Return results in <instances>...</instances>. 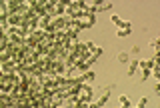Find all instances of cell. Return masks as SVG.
Listing matches in <instances>:
<instances>
[{"instance_id":"obj_1","label":"cell","mask_w":160,"mask_h":108,"mask_svg":"<svg viewBox=\"0 0 160 108\" xmlns=\"http://www.w3.org/2000/svg\"><path fill=\"white\" fill-rule=\"evenodd\" d=\"M72 22L78 28H88V26H92L94 16H92V12H80L76 18H72Z\"/></svg>"},{"instance_id":"obj_2","label":"cell","mask_w":160,"mask_h":108,"mask_svg":"<svg viewBox=\"0 0 160 108\" xmlns=\"http://www.w3.org/2000/svg\"><path fill=\"white\" fill-rule=\"evenodd\" d=\"M90 88L86 86V84H80V88H78V92H76V96H78V100L82 102V104H86L88 100H90Z\"/></svg>"},{"instance_id":"obj_3","label":"cell","mask_w":160,"mask_h":108,"mask_svg":"<svg viewBox=\"0 0 160 108\" xmlns=\"http://www.w3.org/2000/svg\"><path fill=\"white\" fill-rule=\"evenodd\" d=\"M120 30H118V36H128V34H130V30H132V28H130V24H128V22H122L120 20Z\"/></svg>"},{"instance_id":"obj_4","label":"cell","mask_w":160,"mask_h":108,"mask_svg":"<svg viewBox=\"0 0 160 108\" xmlns=\"http://www.w3.org/2000/svg\"><path fill=\"white\" fill-rule=\"evenodd\" d=\"M138 66L142 68V70H150V68L154 66V62H150V60H142V62H138Z\"/></svg>"},{"instance_id":"obj_5","label":"cell","mask_w":160,"mask_h":108,"mask_svg":"<svg viewBox=\"0 0 160 108\" xmlns=\"http://www.w3.org/2000/svg\"><path fill=\"white\" fill-rule=\"evenodd\" d=\"M108 94H110V90H106V92H104V94H102V98H100V100L96 102V106H102V104H104V102L108 100Z\"/></svg>"},{"instance_id":"obj_6","label":"cell","mask_w":160,"mask_h":108,"mask_svg":"<svg viewBox=\"0 0 160 108\" xmlns=\"http://www.w3.org/2000/svg\"><path fill=\"white\" fill-rule=\"evenodd\" d=\"M136 66H138V62H130V66H128V74H132L134 70H136Z\"/></svg>"},{"instance_id":"obj_7","label":"cell","mask_w":160,"mask_h":108,"mask_svg":"<svg viewBox=\"0 0 160 108\" xmlns=\"http://www.w3.org/2000/svg\"><path fill=\"white\" fill-rule=\"evenodd\" d=\"M120 102H122V104H124V106H128V104H130V100H128L126 96H122V98H120Z\"/></svg>"},{"instance_id":"obj_8","label":"cell","mask_w":160,"mask_h":108,"mask_svg":"<svg viewBox=\"0 0 160 108\" xmlns=\"http://www.w3.org/2000/svg\"><path fill=\"white\" fill-rule=\"evenodd\" d=\"M118 58H120V60H122V62H126V60H128V56H126V54H124V52H122V54H120V56H118Z\"/></svg>"}]
</instances>
